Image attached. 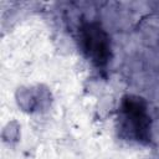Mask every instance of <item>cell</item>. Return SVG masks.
Masks as SVG:
<instances>
[{"label":"cell","instance_id":"6da1fadb","mask_svg":"<svg viewBox=\"0 0 159 159\" xmlns=\"http://www.w3.org/2000/svg\"><path fill=\"white\" fill-rule=\"evenodd\" d=\"M122 127L138 142L149 139V117L144 103L139 98L128 97L120 108Z\"/></svg>","mask_w":159,"mask_h":159},{"label":"cell","instance_id":"7a4b0ae2","mask_svg":"<svg viewBox=\"0 0 159 159\" xmlns=\"http://www.w3.org/2000/svg\"><path fill=\"white\" fill-rule=\"evenodd\" d=\"M82 42L87 56L98 66L107 63L109 42L106 32L96 24H87L82 29Z\"/></svg>","mask_w":159,"mask_h":159}]
</instances>
